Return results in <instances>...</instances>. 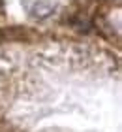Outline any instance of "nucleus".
Returning a JSON list of instances; mask_svg holds the SVG:
<instances>
[{"mask_svg":"<svg viewBox=\"0 0 122 132\" xmlns=\"http://www.w3.org/2000/svg\"><path fill=\"white\" fill-rule=\"evenodd\" d=\"M32 11H34V15L36 17H40V19H43V17H47V15H51V11H53V8L49 4H45V2H38L32 8Z\"/></svg>","mask_w":122,"mask_h":132,"instance_id":"nucleus-1","label":"nucleus"}]
</instances>
